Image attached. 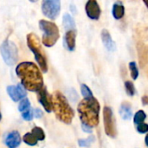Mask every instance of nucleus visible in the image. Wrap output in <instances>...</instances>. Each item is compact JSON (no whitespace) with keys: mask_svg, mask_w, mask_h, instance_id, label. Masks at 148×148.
<instances>
[{"mask_svg":"<svg viewBox=\"0 0 148 148\" xmlns=\"http://www.w3.org/2000/svg\"><path fill=\"white\" fill-rule=\"evenodd\" d=\"M16 73L23 88L30 92H38L43 88V78L37 66L30 62L19 63Z\"/></svg>","mask_w":148,"mask_h":148,"instance_id":"1","label":"nucleus"},{"mask_svg":"<svg viewBox=\"0 0 148 148\" xmlns=\"http://www.w3.org/2000/svg\"><path fill=\"white\" fill-rule=\"evenodd\" d=\"M100 103L95 97L83 99L77 108L82 124L91 128L97 127L100 121Z\"/></svg>","mask_w":148,"mask_h":148,"instance_id":"2","label":"nucleus"},{"mask_svg":"<svg viewBox=\"0 0 148 148\" xmlns=\"http://www.w3.org/2000/svg\"><path fill=\"white\" fill-rule=\"evenodd\" d=\"M52 110H54L56 118L65 124L72 122L75 116L74 110L60 91H56L52 95Z\"/></svg>","mask_w":148,"mask_h":148,"instance_id":"3","label":"nucleus"},{"mask_svg":"<svg viewBox=\"0 0 148 148\" xmlns=\"http://www.w3.org/2000/svg\"><path fill=\"white\" fill-rule=\"evenodd\" d=\"M40 29L43 32L42 35V43L46 47H52L56 44L59 39V29L57 25L50 21L40 20L39 21Z\"/></svg>","mask_w":148,"mask_h":148,"instance_id":"4","label":"nucleus"},{"mask_svg":"<svg viewBox=\"0 0 148 148\" xmlns=\"http://www.w3.org/2000/svg\"><path fill=\"white\" fill-rule=\"evenodd\" d=\"M27 44H28V47L29 48V49L35 55L36 61L39 64L42 71L46 73L48 71L47 58L45 56L43 50L42 49V46H41V43H40L38 37L33 33L29 34L27 36Z\"/></svg>","mask_w":148,"mask_h":148,"instance_id":"5","label":"nucleus"},{"mask_svg":"<svg viewBox=\"0 0 148 148\" xmlns=\"http://www.w3.org/2000/svg\"><path fill=\"white\" fill-rule=\"evenodd\" d=\"M0 52L4 62L7 65L12 66L17 62L18 59L17 48L15 45V43L12 42L11 41L9 40L4 41L0 47Z\"/></svg>","mask_w":148,"mask_h":148,"instance_id":"6","label":"nucleus"},{"mask_svg":"<svg viewBox=\"0 0 148 148\" xmlns=\"http://www.w3.org/2000/svg\"><path fill=\"white\" fill-rule=\"evenodd\" d=\"M103 122H104V129L106 134L111 138H115L117 134V131L114 120L113 111L111 108L107 106L104 107L103 108Z\"/></svg>","mask_w":148,"mask_h":148,"instance_id":"7","label":"nucleus"},{"mask_svg":"<svg viewBox=\"0 0 148 148\" xmlns=\"http://www.w3.org/2000/svg\"><path fill=\"white\" fill-rule=\"evenodd\" d=\"M61 10V2L59 0H44L42 3V11L45 16L55 20Z\"/></svg>","mask_w":148,"mask_h":148,"instance_id":"8","label":"nucleus"},{"mask_svg":"<svg viewBox=\"0 0 148 148\" xmlns=\"http://www.w3.org/2000/svg\"><path fill=\"white\" fill-rule=\"evenodd\" d=\"M37 99L46 112L50 113L52 111V96L48 93L45 87L37 92Z\"/></svg>","mask_w":148,"mask_h":148,"instance_id":"9","label":"nucleus"},{"mask_svg":"<svg viewBox=\"0 0 148 148\" xmlns=\"http://www.w3.org/2000/svg\"><path fill=\"white\" fill-rule=\"evenodd\" d=\"M85 10L87 16L92 20H98L101 16V8L97 1L95 0H89L87 2L85 5Z\"/></svg>","mask_w":148,"mask_h":148,"instance_id":"10","label":"nucleus"},{"mask_svg":"<svg viewBox=\"0 0 148 148\" xmlns=\"http://www.w3.org/2000/svg\"><path fill=\"white\" fill-rule=\"evenodd\" d=\"M7 93L13 101H18L24 98L27 95L25 88L21 83L17 84L16 86H8Z\"/></svg>","mask_w":148,"mask_h":148,"instance_id":"11","label":"nucleus"},{"mask_svg":"<svg viewBox=\"0 0 148 148\" xmlns=\"http://www.w3.org/2000/svg\"><path fill=\"white\" fill-rule=\"evenodd\" d=\"M21 136L17 131H11L10 132L5 139L4 143L9 148H17L21 144Z\"/></svg>","mask_w":148,"mask_h":148,"instance_id":"12","label":"nucleus"},{"mask_svg":"<svg viewBox=\"0 0 148 148\" xmlns=\"http://www.w3.org/2000/svg\"><path fill=\"white\" fill-rule=\"evenodd\" d=\"M101 40H102V42L105 46V48L110 51V52H113L116 49V46H115V43L113 41L112 39V36L109 33V31L108 29H102L101 33Z\"/></svg>","mask_w":148,"mask_h":148,"instance_id":"13","label":"nucleus"},{"mask_svg":"<svg viewBox=\"0 0 148 148\" xmlns=\"http://www.w3.org/2000/svg\"><path fill=\"white\" fill-rule=\"evenodd\" d=\"M75 38H76L75 30H69L66 32L64 36V42L69 51H73L75 49Z\"/></svg>","mask_w":148,"mask_h":148,"instance_id":"14","label":"nucleus"},{"mask_svg":"<svg viewBox=\"0 0 148 148\" xmlns=\"http://www.w3.org/2000/svg\"><path fill=\"white\" fill-rule=\"evenodd\" d=\"M112 14L114 19L120 20L125 15V7L123 3L121 1H117L114 3L113 9H112Z\"/></svg>","mask_w":148,"mask_h":148,"instance_id":"15","label":"nucleus"},{"mask_svg":"<svg viewBox=\"0 0 148 148\" xmlns=\"http://www.w3.org/2000/svg\"><path fill=\"white\" fill-rule=\"evenodd\" d=\"M120 114L121 115L122 119L125 121H129L133 116V110L131 104L128 102H123L121 105L120 108Z\"/></svg>","mask_w":148,"mask_h":148,"instance_id":"16","label":"nucleus"},{"mask_svg":"<svg viewBox=\"0 0 148 148\" xmlns=\"http://www.w3.org/2000/svg\"><path fill=\"white\" fill-rule=\"evenodd\" d=\"M64 29L69 31V30H75V23L74 18L69 15V14H64L63 15V21H62Z\"/></svg>","mask_w":148,"mask_h":148,"instance_id":"17","label":"nucleus"},{"mask_svg":"<svg viewBox=\"0 0 148 148\" xmlns=\"http://www.w3.org/2000/svg\"><path fill=\"white\" fill-rule=\"evenodd\" d=\"M146 119H147V114H146V113H145L143 110H139V111L135 114V115H134V123L137 126V125H139V124L144 123V121H146Z\"/></svg>","mask_w":148,"mask_h":148,"instance_id":"18","label":"nucleus"},{"mask_svg":"<svg viewBox=\"0 0 148 148\" xmlns=\"http://www.w3.org/2000/svg\"><path fill=\"white\" fill-rule=\"evenodd\" d=\"M23 140L25 144H27L29 146H31V147L36 146L37 144V141H38L36 140V138L32 134V133H29V134H24V136L23 137Z\"/></svg>","mask_w":148,"mask_h":148,"instance_id":"19","label":"nucleus"},{"mask_svg":"<svg viewBox=\"0 0 148 148\" xmlns=\"http://www.w3.org/2000/svg\"><path fill=\"white\" fill-rule=\"evenodd\" d=\"M32 134L36 138L37 140H44L45 139V134L43 132V130L41 128V127H35L33 129H32Z\"/></svg>","mask_w":148,"mask_h":148,"instance_id":"20","label":"nucleus"},{"mask_svg":"<svg viewBox=\"0 0 148 148\" xmlns=\"http://www.w3.org/2000/svg\"><path fill=\"white\" fill-rule=\"evenodd\" d=\"M81 92H82V95H83L84 99H88V98L94 97V95H93L92 91L90 90V88L86 84H82L81 85Z\"/></svg>","mask_w":148,"mask_h":148,"instance_id":"21","label":"nucleus"},{"mask_svg":"<svg viewBox=\"0 0 148 148\" xmlns=\"http://www.w3.org/2000/svg\"><path fill=\"white\" fill-rule=\"evenodd\" d=\"M129 69L131 72V76L134 80H136L139 76V69L135 62H129Z\"/></svg>","mask_w":148,"mask_h":148,"instance_id":"22","label":"nucleus"},{"mask_svg":"<svg viewBox=\"0 0 148 148\" xmlns=\"http://www.w3.org/2000/svg\"><path fill=\"white\" fill-rule=\"evenodd\" d=\"M125 88H126V92L129 96H134L135 94V88L134 83L131 81H126L125 82Z\"/></svg>","mask_w":148,"mask_h":148,"instance_id":"23","label":"nucleus"},{"mask_svg":"<svg viewBox=\"0 0 148 148\" xmlns=\"http://www.w3.org/2000/svg\"><path fill=\"white\" fill-rule=\"evenodd\" d=\"M30 109V102L28 99H23L21 101V102L19 103L18 105V110L21 112V113H23L27 110Z\"/></svg>","mask_w":148,"mask_h":148,"instance_id":"24","label":"nucleus"},{"mask_svg":"<svg viewBox=\"0 0 148 148\" xmlns=\"http://www.w3.org/2000/svg\"><path fill=\"white\" fill-rule=\"evenodd\" d=\"M95 141V137L94 136H90L87 139H83V140H78V144L80 147H89L93 142Z\"/></svg>","mask_w":148,"mask_h":148,"instance_id":"25","label":"nucleus"},{"mask_svg":"<svg viewBox=\"0 0 148 148\" xmlns=\"http://www.w3.org/2000/svg\"><path fill=\"white\" fill-rule=\"evenodd\" d=\"M33 116H34V112L31 110V109H29L23 113H22V117L24 121H29L33 119Z\"/></svg>","mask_w":148,"mask_h":148,"instance_id":"26","label":"nucleus"},{"mask_svg":"<svg viewBox=\"0 0 148 148\" xmlns=\"http://www.w3.org/2000/svg\"><path fill=\"white\" fill-rule=\"evenodd\" d=\"M136 129L139 134H147L148 133V124L145 123V122L139 124V125H137Z\"/></svg>","mask_w":148,"mask_h":148,"instance_id":"27","label":"nucleus"},{"mask_svg":"<svg viewBox=\"0 0 148 148\" xmlns=\"http://www.w3.org/2000/svg\"><path fill=\"white\" fill-rule=\"evenodd\" d=\"M34 115H35L36 118L39 119V118H41L42 116V111L39 108H36V109L34 110Z\"/></svg>","mask_w":148,"mask_h":148,"instance_id":"28","label":"nucleus"},{"mask_svg":"<svg viewBox=\"0 0 148 148\" xmlns=\"http://www.w3.org/2000/svg\"><path fill=\"white\" fill-rule=\"evenodd\" d=\"M82 130L85 133H88V134H91L92 133V128L89 127H88V126H85V125L82 124Z\"/></svg>","mask_w":148,"mask_h":148,"instance_id":"29","label":"nucleus"},{"mask_svg":"<svg viewBox=\"0 0 148 148\" xmlns=\"http://www.w3.org/2000/svg\"><path fill=\"white\" fill-rule=\"evenodd\" d=\"M141 101H142V103H143V105H148V97L147 95H145V96H143L142 97V99H141Z\"/></svg>","mask_w":148,"mask_h":148,"instance_id":"30","label":"nucleus"},{"mask_svg":"<svg viewBox=\"0 0 148 148\" xmlns=\"http://www.w3.org/2000/svg\"><path fill=\"white\" fill-rule=\"evenodd\" d=\"M145 143H146L147 147H148V134H147L146 138H145Z\"/></svg>","mask_w":148,"mask_h":148,"instance_id":"31","label":"nucleus"},{"mask_svg":"<svg viewBox=\"0 0 148 148\" xmlns=\"http://www.w3.org/2000/svg\"><path fill=\"white\" fill-rule=\"evenodd\" d=\"M144 3H145V4L147 5V8H148V1H147V0H145V1H144Z\"/></svg>","mask_w":148,"mask_h":148,"instance_id":"32","label":"nucleus"},{"mask_svg":"<svg viewBox=\"0 0 148 148\" xmlns=\"http://www.w3.org/2000/svg\"><path fill=\"white\" fill-rule=\"evenodd\" d=\"M1 119H2V114H1V113H0V121H1Z\"/></svg>","mask_w":148,"mask_h":148,"instance_id":"33","label":"nucleus"}]
</instances>
